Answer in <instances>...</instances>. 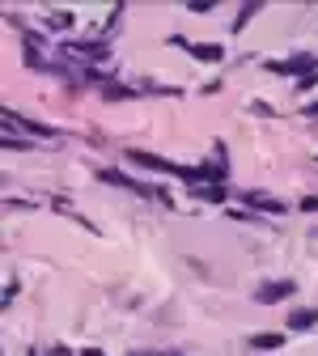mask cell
<instances>
[{
    "mask_svg": "<svg viewBox=\"0 0 318 356\" xmlns=\"http://www.w3.org/2000/svg\"><path fill=\"white\" fill-rule=\"evenodd\" d=\"M305 115H318V102H305Z\"/></svg>",
    "mask_w": 318,
    "mask_h": 356,
    "instance_id": "cell-13",
    "label": "cell"
},
{
    "mask_svg": "<svg viewBox=\"0 0 318 356\" xmlns=\"http://www.w3.org/2000/svg\"><path fill=\"white\" fill-rule=\"evenodd\" d=\"M293 280H271V284H259V293H255V301H263V305H271V301H285V297H293Z\"/></svg>",
    "mask_w": 318,
    "mask_h": 356,
    "instance_id": "cell-3",
    "label": "cell"
},
{
    "mask_svg": "<svg viewBox=\"0 0 318 356\" xmlns=\"http://www.w3.org/2000/svg\"><path fill=\"white\" fill-rule=\"evenodd\" d=\"M280 343H285L280 331H259V335H251V348H255V352H263V348L271 352V348H280Z\"/></svg>",
    "mask_w": 318,
    "mask_h": 356,
    "instance_id": "cell-7",
    "label": "cell"
},
{
    "mask_svg": "<svg viewBox=\"0 0 318 356\" xmlns=\"http://www.w3.org/2000/svg\"><path fill=\"white\" fill-rule=\"evenodd\" d=\"M178 47H187L196 60H208V64H221L225 60V47H216V42H187V38H174Z\"/></svg>",
    "mask_w": 318,
    "mask_h": 356,
    "instance_id": "cell-2",
    "label": "cell"
},
{
    "mask_svg": "<svg viewBox=\"0 0 318 356\" xmlns=\"http://www.w3.org/2000/svg\"><path fill=\"white\" fill-rule=\"evenodd\" d=\"M246 200H251L255 208H263V212H276V216L285 212V204H276V200H267V195H246Z\"/></svg>",
    "mask_w": 318,
    "mask_h": 356,
    "instance_id": "cell-8",
    "label": "cell"
},
{
    "mask_svg": "<svg viewBox=\"0 0 318 356\" xmlns=\"http://www.w3.org/2000/svg\"><path fill=\"white\" fill-rule=\"evenodd\" d=\"M5 123H9V127H26V131H34V136H56V127L34 123V119H22V115H13V111H5Z\"/></svg>",
    "mask_w": 318,
    "mask_h": 356,
    "instance_id": "cell-4",
    "label": "cell"
},
{
    "mask_svg": "<svg viewBox=\"0 0 318 356\" xmlns=\"http://www.w3.org/2000/svg\"><path fill=\"white\" fill-rule=\"evenodd\" d=\"M196 195H204V200H225V191L221 187H191Z\"/></svg>",
    "mask_w": 318,
    "mask_h": 356,
    "instance_id": "cell-10",
    "label": "cell"
},
{
    "mask_svg": "<svg viewBox=\"0 0 318 356\" xmlns=\"http://www.w3.org/2000/svg\"><path fill=\"white\" fill-rule=\"evenodd\" d=\"M56 356H68V352H64V348H60V352H56Z\"/></svg>",
    "mask_w": 318,
    "mask_h": 356,
    "instance_id": "cell-14",
    "label": "cell"
},
{
    "mask_svg": "<svg viewBox=\"0 0 318 356\" xmlns=\"http://www.w3.org/2000/svg\"><path fill=\"white\" fill-rule=\"evenodd\" d=\"M267 68L271 72H289V76H310V72H318V56H293V60H276Z\"/></svg>",
    "mask_w": 318,
    "mask_h": 356,
    "instance_id": "cell-1",
    "label": "cell"
},
{
    "mask_svg": "<svg viewBox=\"0 0 318 356\" xmlns=\"http://www.w3.org/2000/svg\"><path fill=\"white\" fill-rule=\"evenodd\" d=\"M98 178H102V183H115V187H127V191H141V195H149V187L132 183V178H127V174H119V170H102Z\"/></svg>",
    "mask_w": 318,
    "mask_h": 356,
    "instance_id": "cell-6",
    "label": "cell"
},
{
    "mask_svg": "<svg viewBox=\"0 0 318 356\" xmlns=\"http://www.w3.org/2000/svg\"><path fill=\"white\" fill-rule=\"evenodd\" d=\"M301 212H318V195H305L301 200Z\"/></svg>",
    "mask_w": 318,
    "mask_h": 356,
    "instance_id": "cell-12",
    "label": "cell"
},
{
    "mask_svg": "<svg viewBox=\"0 0 318 356\" xmlns=\"http://www.w3.org/2000/svg\"><path fill=\"white\" fill-rule=\"evenodd\" d=\"M310 327H318V309L301 305V309H293V314H289V331H310Z\"/></svg>",
    "mask_w": 318,
    "mask_h": 356,
    "instance_id": "cell-5",
    "label": "cell"
},
{
    "mask_svg": "<svg viewBox=\"0 0 318 356\" xmlns=\"http://www.w3.org/2000/svg\"><path fill=\"white\" fill-rule=\"evenodd\" d=\"M314 85H318V72H310V76H301V81H297V89H314Z\"/></svg>",
    "mask_w": 318,
    "mask_h": 356,
    "instance_id": "cell-11",
    "label": "cell"
},
{
    "mask_svg": "<svg viewBox=\"0 0 318 356\" xmlns=\"http://www.w3.org/2000/svg\"><path fill=\"white\" fill-rule=\"evenodd\" d=\"M255 13H259V0H251V5H242V13H238V22H234V30H242V26H246V22L255 17Z\"/></svg>",
    "mask_w": 318,
    "mask_h": 356,
    "instance_id": "cell-9",
    "label": "cell"
}]
</instances>
